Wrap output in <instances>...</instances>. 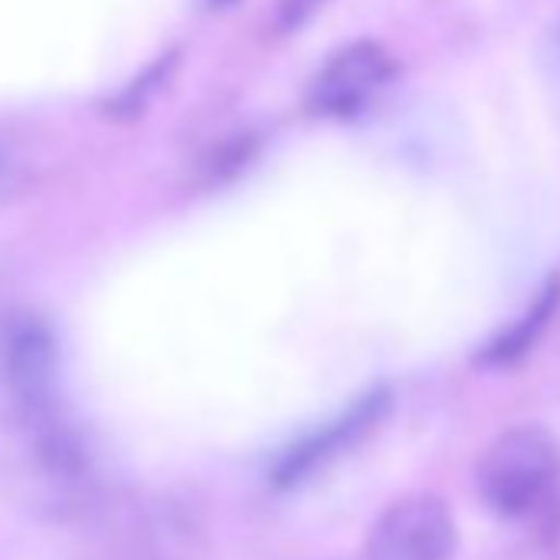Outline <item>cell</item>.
<instances>
[{
    "instance_id": "1",
    "label": "cell",
    "mask_w": 560,
    "mask_h": 560,
    "mask_svg": "<svg viewBox=\"0 0 560 560\" xmlns=\"http://www.w3.org/2000/svg\"><path fill=\"white\" fill-rule=\"evenodd\" d=\"M60 353L50 327L34 314H18L0 330V383L18 409L24 432L50 468L77 471L80 448L60 419Z\"/></svg>"
},
{
    "instance_id": "2",
    "label": "cell",
    "mask_w": 560,
    "mask_h": 560,
    "mask_svg": "<svg viewBox=\"0 0 560 560\" xmlns=\"http://www.w3.org/2000/svg\"><path fill=\"white\" fill-rule=\"evenodd\" d=\"M557 471V445L534 425H517L494 439L478 468V488L485 504L501 517L527 514Z\"/></svg>"
},
{
    "instance_id": "3",
    "label": "cell",
    "mask_w": 560,
    "mask_h": 560,
    "mask_svg": "<svg viewBox=\"0 0 560 560\" xmlns=\"http://www.w3.org/2000/svg\"><path fill=\"white\" fill-rule=\"evenodd\" d=\"M458 527L445 501L412 494L389 504L370 527L363 560H452Z\"/></svg>"
},
{
    "instance_id": "4",
    "label": "cell",
    "mask_w": 560,
    "mask_h": 560,
    "mask_svg": "<svg viewBox=\"0 0 560 560\" xmlns=\"http://www.w3.org/2000/svg\"><path fill=\"white\" fill-rule=\"evenodd\" d=\"M389 406H393V393L386 386H376L366 396H360L343 416H337L324 429L304 435L301 442L280 452V458L273 462V485L298 488L317 471H324L330 462H337L340 455L357 448L370 432H376L380 422L389 416Z\"/></svg>"
},
{
    "instance_id": "5",
    "label": "cell",
    "mask_w": 560,
    "mask_h": 560,
    "mask_svg": "<svg viewBox=\"0 0 560 560\" xmlns=\"http://www.w3.org/2000/svg\"><path fill=\"white\" fill-rule=\"evenodd\" d=\"M396 77L393 54L376 40H357L337 50L314 77L307 103L317 116L350 119L366 109Z\"/></svg>"
},
{
    "instance_id": "6",
    "label": "cell",
    "mask_w": 560,
    "mask_h": 560,
    "mask_svg": "<svg viewBox=\"0 0 560 560\" xmlns=\"http://www.w3.org/2000/svg\"><path fill=\"white\" fill-rule=\"evenodd\" d=\"M560 304V284L553 280V284L547 288V291H540V298L534 301V307L508 330V334H501L491 347H488V353H485V360L488 363H511V360H517L521 353H527L530 350V343L537 340V334L547 327V320L553 317V307Z\"/></svg>"
},
{
    "instance_id": "7",
    "label": "cell",
    "mask_w": 560,
    "mask_h": 560,
    "mask_svg": "<svg viewBox=\"0 0 560 560\" xmlns=\"http://www.w3.org/2000/svg\"><path fill=\"white\" fill-rule=\"evenodd\" d=\"M324 0H280V24L284 27H298L304 24Z\"/></svg>"
},
{
    "instance_id": "8",
    "label": "cell",
    "mask_w": 560,
    "mask_h": 560,
    "mask_svg": "<svg viewBox=\"0 0 560 560\" xmlns=\"http://www.w3.org/2000/svg\"><path fill=\"white\" fill-rule=\"evenodd\" d=\"M18 172H21V159L14 152V145L0 136V191H8L18 182Z\"/></svg>"
},
{
    "instance_id": "9",
    "label": "cell",
    "mask_w": 560,
    "mask_h": 560,
    "mask_svg": "<svg viewBox=\"0 0 560 560\" xmlns=\"http://www.w3.org/2000/svg\"><path fill=\"white\" fill-rule=\"evenodd\" d=\"M211 4H231V0H211Z\"/></svg>"
}]
</instances>
